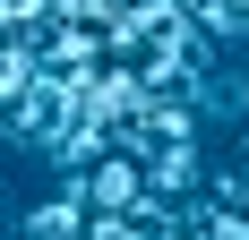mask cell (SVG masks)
Segmentation results:
<instances>
[{
    "label": "cell",
    "instance_id": "cell-1",
    "mask_svg": "<svg viewBox=\"0 0 249 240\" xmlns=\"http://www.w3.org/2000/svg\"><path fill=\"white\" fill-rule=\"evenodd\" d=\"M198 112H206V129H241L249 120V69L241 60H215V69H206V86H198Z\"/></svg>",
    "mask_w": 249,
    "mask_h": 240
},
{
    "label": "cell",
    "instance_id": "cell-2",
    "mask_svg": "<svg viewBox=\"0 0 249 240\" xmlns=\"http://www.w3.org/2000/svg\"><path fill=\"white\" fill-rule=\"evenodd\" d=\"M9 240H77V197H69V189L35 197V206L9 223Z\"/></svg>",
    "mask_w": 249,
    "mask_h": 240
},
{
    "label": "cell",
    "instance_id": "cell-3",
    "mask_svg": "<svg viewBox=\"0 0 249 240\" xmlns=\"http://www.w3.org/2000/svg\"><path fill=\"white\" fill-rule=\"evenodd\" d=\"M35 86V43H18V34H0V112Z\"/></svg>",
    "mask_w": 249,
    "mask_h": 240
},
{
    "label": "cell",
    "instance_id": "cell-4",
    "mask_svg": "<svg viewBox=\"0 0 249 240\" xmlns=\"http://www.w3.org/2000/svg\"><path fill=\"white\" fill-rule=\"evenodd\" d=\"M232 154H241V163H249V120H241V146H232Z\"/></svg>",
    "mask_w": 249,
    "mask_h": 240
},
{
    "label": "cell",
    "instance_id": "cell-5",
    "mask_svg": "<svg viewBox=\"0 0 249 240\" xmlns=\"http://www.w3.org/2000/svg\"><path fill=\"white\" fill-rule=\"evenodd\" d=\"M0 197H9V189H0Z\"/></svg>",
    "mask_w": 249,
    "mask_h": 240
}]
</instances>
